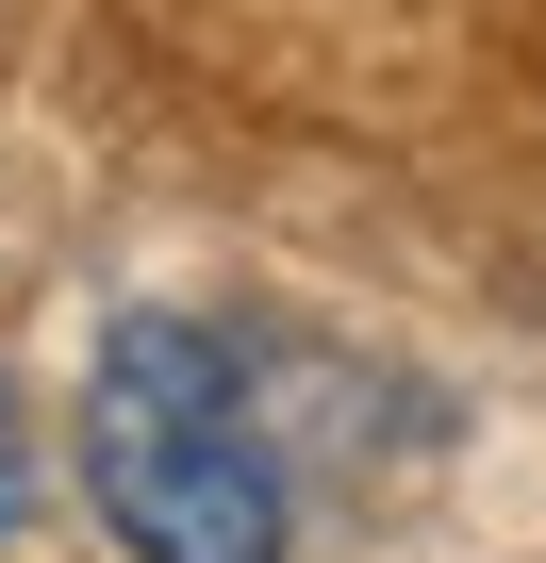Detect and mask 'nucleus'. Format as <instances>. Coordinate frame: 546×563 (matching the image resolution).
<instances>
[{
	"mask_svg": "<svg viewBox=\"0 0 546 563\" xmlns=\"http://www.w3.org/2000/svg\"><path fill=\"white\" fill-rule=\"evenodd\" d=\"M83 497L133 563H299V481L248 365L182 316H116L83 365Z\"/></svg>",
	"mask_w": 546,
	"mask_h": 563,
	"instance_id": "1",
	"label": "nucleus"
},
{
	"mask_svg": "<svg viewBox=\"0 0 546 563\" xmlns=\"http://www.w3.org/2000/svg\"><path fill=\"white\" fill-rule=\"evenodd\" d=\"M34 514V415H18V382H0V530Z\"/></svg>",
	"mask_w": 546,
	"mask_h": 563,
	"instance_id": "2",
	"label": "nucleus"
}]
</instances>
